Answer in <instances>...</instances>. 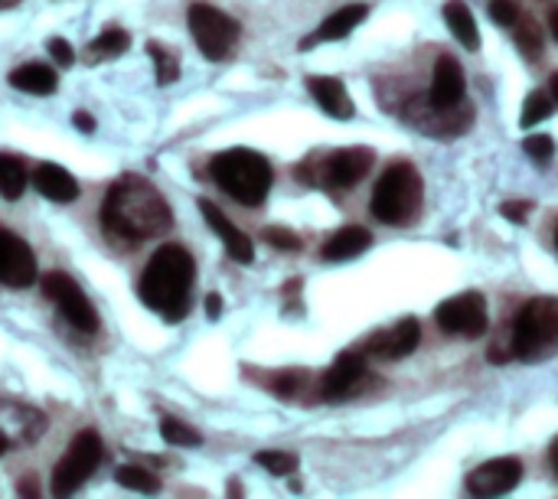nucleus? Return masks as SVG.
Here are the masks:
<instances>
[{
  "label": "nucleus",
  "mask_w": 558,
  "mask_h": 499,
  "mask_svg": "<svg viewBox=\"0 0 558 499\" xmlns=\"http://www.w3.org/2000/svg\"><path fill=\"white\" fill-rule=\"evenodd\" d=\"M513 39H517V46H520V52L526 56V59H539L543 56V29H539V23L533 20V16H520L517 23H513Z\"/></svg>",
  "instance_id": "nucleus-25"
},
{
  "label": "nucleus",
  "mask_w": 558,
  "mask_h": 499,
  "mask_svg": "<svg viewBox=\"0 0 558 499\" xmlns=\"http://www.w3.org/2000/svg\"><path fill=\"white\" fill-rule=\"evenodd\" d=\"M376 163V154L369 147H343L333 150L327 157H320V163L314 167V157L304 160L294 177L311 183V186H327V190H353Z\"/></svg>",
  "instance_id": "nucleus-6"
},
{
  "label": "nucleus",
  "mask_w": 558,
  "mask_h": 499,
  "mask_svg": "<svg viewBox=\"0 0 558 499\" xmlns=\"http://www.w3.org/2000/svg\"><path fill=\"white\" fill-rule=\"evenodd\" d=\"M435 320L448 337L477 340V337L487 333V301H484L481 291H464L458 297L441 301L438 311H435Z\"/></svg>",
  "instance_id": "nucleus-10"
},
{
  "label": "nucleus",
  "mask_w": 558,
  "mask_h": 499,
  "mask_svg": "<svg viewBox=\"0 0 558 499\" xmlns=\"http://www.w3.org/2000/svg\"><path fill=\"white\" fill-rule=\"evenodd\" d=\"M10 85L20 92H29V95H52L59 85V75L46 62H26L10 72Z\"/></svg>",
  "instance_id": "nucleus-22"
},
{
  "label": "nucleus",
  "mask_w": 558,
  "mask_h": 499,
  "mask_svg": "<svg viewBox=\"0 0 558 499\" xmlns=\"http://www.w3.org/2000/svg\"><path fill=\"white\" fill-rule=\"evenodd\" d=\"M101 226L111 239L134 248L137 242L163 235L173 226V212L154 183L137 173H124L105 193Z\"/></svg>",
  "instance_id": "nucleus-1"
},
{
  "label": "nucleus",
  "mask_w": 558,
  "mask_h": 499,
  "mask_svg": "<svg viewBox=\"0 0 558 499\" xmlns=\"http://www.w3.org/2000/svg\"><path fill=\"white\" fill-rule=\"evenodd\" d=\"M418 343H422V327H418V320H415V317H402V320H396L392 327L373 333L363 353H366V356H376V360H386V363H396V360L412 356V353L418 350Z\"/></svg>",
  "instance_id": "nucleus-13"
},
{
  "label": "nucleus",
  "mask_w": 558,
  "mask_h": 499,
  "mask_svg": "<svg viewBox=\"0 0 558 499\" xmlns=\"http://www.w3.org/2000/svg\"><path fill=\"white\" fill-rule=\"evenodd\" d=\"M16 494H20V497H36V494H39V487H36V477H26V484L20 480V484H16Z\"/></svg>",
  "instance_id": "nucleus-39"
},
{
  "label": "nucleus",
  "mask_w": 558,
  "mask_h": 499,
  "mask_svg": "<svg viewBox=\"0 0 558 499\" xmlns=\"http://www.w3.org/2000/svg\"><path fill=\"white\" fill-rule=\"evenodd\" d=\"M369 245H373L369 229H363V226H347V229L333 232V235L324 242V248H320V261H350V258L363 255Z\"/></svg>",
  "instance_id": "nucleus-20"
},
{
  "label": "nucleus",
  "mask_w": 558,
  "mask_h": 499,
  "mask_svg": "<svg viewBox=\"0 0 558 499\" xmlns=\"http://www.w3.org/2000/svg\"><path fill=\"white\" fill-rule=\"evenodd\" d=\"M209 177L222 193H229L242 206H262L271 193L275 170L268 157L248 147H229L209 160Z\"/></svg>",
  "instance_id": "nucleus-3"
},
{
  "label": "nucleus",
  "mask_w": 558,
  "mask_h": 499,
  "mask_svg": "<svg viewBox=\"0 0 558 499\" xmlns=\"http://www.w3.org/2000/svg\"><path fill=\"white\" fill-rule=\"evenodd\" d=\"M36 281V255L33 248L10 229H0V284L3 288H29Z\"/></svg>",
  "instance_id": "nucleus-12"
},
{
  "label": "nucleus",
  "mask_w": 558,
  "mask_h": 499,
  "mask_svg": "<svg viewBox=\"0 0 558 499\" xmlns=\"http://www.w3.org/2000/svg\"><path fill=\"white\" fill-rule=\"evenodd\" d=\"M131 46V36H128V29H121V26H108V29H101L92 42H88V49H85V56H88V62H101V59H118L124 49Z\"/></svg>",
  "instance_id": "nucleus-23"
},
{
  "label": "nucleus",
  "mask_w": 558,
  "mask_h": 499,
  "mask_svg": "<svg viewBox=\"0 0 558 499\" xmlns=\"http://www.w3.org/2000/svg\"><path fill=\"white\" fill-rule=\"evenodd\" d=\"M26 183H29V173H26L23 160L13 154H0V196L13 203L23 196Z\"/></svg>",
  "instance_id": "nucleus-24"
},
{
  "label": "nucleus",
  "mask_w": 558,
  "mask_h": 499,
  "mask_svg": "<svg viewBox=\"0 0 558 499\" xmlns=\"http://www.w3.org/2000/svg\"><path fill=\"white\" fill-rule=\"evenodd\" d=\"M33 186L39 196H46L49 203H75L78 199V183L75 177L59 167V163H39L33 170Z\"/></svg>",
  "instance_id": "nucleus-19"
},
{
  "label": "nucleus",
  "mask_w": 558,
  "mask_h": 499,
  "mask_svg": "<svg viewBox=\"0 0 558 499\" xmlns=\"http://www.w3.org/2000/svg\"><path fill=\"white\" fill-rule=\"evenodd\" d=\"M369 16V7L366 3H350V7H340V10H333L314 33H311V39H304L301 42V49H311L314 42H337V39H343V36H350L363 20Z\"/></svg>",
  "instance_id": "nucleus-18"
},
{
  "label": "nucleus",
  "mask_w": 558,
  "mask_h": 499,
  "mask_svg": "<svg viewBox=\"0 0 558 499\" xmlns=\"http://www.w3.org/2000/svg\"><path fill=\"white\" fill-rule=\"evenodd\" d=\"M520 480H523V464L517 458H497L468 474V494L471 497H504V494L517 490Z\"/></svg>",
  "instance_id": "nucleus-14"
},
{
  "label": "nucleus",
  "mask_w": 558,
  "mask_h": 499,
  "mask_svg": "<svg viewBox=\"0 0 558 499\" xmlns=\"http://www.w3.org/2000/svg\"><path fill=\"white\" fill-rule=\"evenodd\" d=\"M520 16H523V10H520L517 0H490V20H494L497 26L513 29V23H517Z\"/></svg>",
  "instance_id": "nucleus-33"
},
{
  "label": "nucleus",
  "mask_w": 558,
  "mask_h": 499,
  "mask_svg": "<svg viewBox=\"0 0 558 499\" xmlns=\"http://www.w3.org/2000/svg\"><path fill=\"white\" fill-rule=\"evenodd\" d=\"M464 69L454 56H438L435 62V75H432V88H428V105L435 108H458L464 101Z\"/></svg>",
  "instance_id": "nucleus-16"
},
{
  "label": "nucleus",
  "mask_w": 558,
  "mask_h": 499,
  "mask_svg": "<svg viewBox=\"0 0 558 499\" xmlns=\"http://www.w3.org/2000/svg\"><path fill=\"white\" fill-rule=\"evenodd\" d=\"M147 52H150V59L157 65V82L160 85H170V82L180 78V59H177L173 49H167L160 42H147Z\"/></svg>",
  "instance_id": "nucleus-29"
},
{
  "label": "nucleus",
  "mask_w": 558,
  "mask_h": 499,
  "mask_svg": "<svg viewBox=\"0 0 558 499\" xmlns=\"http://www.w3.org/2000/svg\"><path fill=\"white\" fill-rule=\"evenodd\" d=\"M72 124H75L78 131H85V134H92V131H95V121H92V114H88V111H75V114H72Z\"/></svg>",
  "instance_id": "nucleus-37"
},
{
  "label": "nucleus",
  "mask_w": 558,
  "mask_h": 499,
  "mask_svg": "<svg viewBox=\"0 0 558 499\" xmlns=\"http://www.w3.org/2000/svg\"><path fill=\"white\" fill-rule=\"evenodd\" d=\"M369 369H366V353L363 350H343L330 369H324L320 382H317V399L320 402H343L350 395L360 392V386L366 382Z\"/></svg>",
  "instance_id": "nucleus-11"
},
{
  "label": "nucleus",
  "mask_w": 558,
  "mask_h": 499,
  "mask_svg": "<svg viewBox=\"0 0 558 499\" xmlns=\"http://www.w3.org/2000/svg\"><path fill=\"white\" fill-rule=\"evenodd\" d=\"M553 111H556V98H553V92H543V88H536V92H533V95L523 101L520 124H523V127H533V124L546 121Z\"/></svg>",
  "instance_id": "nucleus-27"
},
{
  "label": "nucleus",
  "mask_w": 558,
  "mask_h": 499,
  "mask_svg": "<svg viewBox=\"0 0 558 499\" xmlns=\"http://www.w3.org/2000/svg\"><path fill=\"white\" fill-rule=\"evenodd\" d=\"M199 212H203L206 226L222 239L226 255H229L232 261H239V265H252V258H255V245H252V239H248L239 226H232V222H229V216H226L216 203L199 199Z\"/></svg>",
  "instance_id": "nucleus-15"
},
{
  "label": "nucleus",
  "mask_w": 558,
  "mask_h": 499,
  "mask_svg": "<svg viewBox=\"0 0 558 499\" xmlns=\"http://www.w3.org/2000/svg\"><path fill=\"white\" fill-rule=\"evenodd\" d=\"M510 350L523 363H543L558 353V297H533L513 320Z\"/></svg>",
  "instance_id": "nucleus-5"
},
{
  "label": "nucleus",
  "mask_w": 558,
  "mask_h": 499,
  "mask_svg": "<svg viewBox=\"0 0 558 499\" xmlns=\"http://www.w3.org/2000/svg\"><path fill=\"white\" fill-rule=\"evenodd\" d=\"M549 29H553V36L558 39V7L553 10V16H549Z\"/></svg>",
  "instance_id": "nucleus-41"
},
{
  "label": "nucleus",
  "mask_w": 558,
  "mask_h": 499,
  "mask_svg": "<svg viewBox=\"0 0 558 499\" xmlns=\"http://www.w3.org/2000/svg\"><path fill=\"white\" fill-rule=\"evenodd\" d=\"M311 386V373L307 369H284V373H275V379L268 382V389L281 399H301Z\"/></svg>",
  "instance_id": "nucleus-26"
},
{
  "label": "nucleus",
  "mask_w": 558,
  "mask_h": 499,
  "mask_svg": "<svg viewBox=\"0 0 558 499\" xmlns=\"http://www.w3.org/2000/svg\"><path fill=\"white\" fill-rule=\"evenodd\" d=\"M190 33L196 39V49L209 59V62H222L232 56L235 42H239V20H232L229 13H222L213 3H193L186 13Z\"/></svg>",
  "instance_id": "nucleus-8"
},
{
  "label": "nucleus",
  "mask_w": 558,
  "mask_h": 499,
  "mask_svg": "<svg viewBox=\"0 0 558 499\" xmlns=\"http://www.w3.org/2000/svg\"><path fill=\"white\" fill-rule=\"evenodd\" d=\"M206 314H209V320H216V317L222 314V301H219V294H209V297H206Z\"/></svg>",
  "instance_id": "nucleus-38"
},
{
  "label": "nucleus",
  "mask_w": 558,
  "mask_h": 499,
  "mask_svg": "<svg viewBox=\"0 0 558 499\" xmlns=\"http://www.w3.org/2000/svg\"><path fill=\"white\" fill-rule=\"evenodd\" d=\"M160 438H163L167 445H173V448H199V445H203L199 431L190 428V425L180 422V418H160Z\"/></svg>",
  "instance_id": "nucleus-28"
},
{
  "label": "nucleus",
  "mask_w": 558,
  "mask_h": 499,
  "mask_svg": "<svg viewBox=\"0 0 558 499\" xmlns=\"http://www.w3.org/2000/svg\"><path fill=\"white\" fill-rule=\"evenodd\" d=\"M20 0H0V10H7V7H16Z\"/></svg>",
  "instance_id": "nucleus-44"
},
{
  "label": "nucleus",
  "mask_w": 558,
  "mask_h": 499,
  "mask_svg": "<svg viewBox=\"0 0 558 499\" xmlns=\"http://www.w3.org/2000/svg\"><path fill=\"white\" fill-rule=\"evenodd\" d=\"M39 284H43L46 301L56 304V311L62 314V320L69 327H75L78 333H95L98 330V314H95L92 301L85 297V291L65 271H46Z\"/></svg>",
  "instance_id": "nucleus-9"
},
{
  "label": "nucleus",
  "mask_w": 558,
  "mask_h": 499,
  "mask_svg": "<svg viewBox=\"0 0 558 499\" xmlns=\"http://www.w3.org/2000/svg\"><path fill=\"white\" fill-rule=\"evenodd\" d=\"M422 203H425L422 173L409 160H392L373 186L369 212L383 226H412L422 212Z\"/></svg>",
  "instance_id": "nucleus-4"
},
{
  "label": "nucleus",
  "mask_w": 558,
  "mask_h": 499,
  "mask_svg": "<svg viewBox=\"0 0 558 499\" xmlns=\"http://www.w3.org/2000/svg\"><path fill=\"white\" fill-rule=\"evenodd\" d=\"M114 480H118L121 487H128V490H137V494H157V490H160L157 477H154L150 471H144V467H121V471L114 474Z\"/></svg>",
  "instance_id": "nucleus-30"
},
{
  "label": "nucleus",
  "mask_w": 558,
  "mask_h": 499,
  "mask_svg": "<svg viewBox=\"0 0 558 499\" xmlns=\"http://www.w3.org/2000/svg\"><path fill=\"white\" fill-rule=\"evenodd\" d=\"M523 147H526V154H530L533 160H539V163L553 160V154H556V141H553L549 134H533V137L523 141Z\"/></svg>",
  "instance_id": "nucleus-34"
},
{
  "label": "nucleus",
  "mask_w": 558,
  "mask_h": 499,
  "mask_svg": "<svg viewBox=\"0 0 558 499\" xmlns=\"http://www.w3.org/2000/svg\"><path fill=\"white\" fill-rule=\"evenodd\" d=\"M549 92H553V98H556V101H558V72H556V75H553V78H549Z\"/></svg>",
  "instance_id": "nucleus-43"
},
{
  "label": "nucleus",
  "mask_w": 558,
  "mask_h": 499,
  "mask_svg": "<svg viewBox=\"0 0 558 499\" xmlns=\"http://www.w3.org/2000/svg\"><path fill=\"white\" fill-rule=\"evenodd\" d=\"M255 464L265 467L275 477H288V474L298 471V458L288 454V451H262V454H255Z\"/></svg>",
  "instance_id": "nucleus-31"
},
{
  "label": "nucleus",
  "mask_w": 558,
  "mask_h": 499,
  "mask_svg": "<svg viewBox=\"0 0 558 499\" xmlns=\"http://www.w3.org/2000/svg\"><path fill=\"white\" fill-rule=\"evenodd\" d=\"M304 85L311 88L314 101H317L330 118L350 121V118L356 114V105H353V98H350V92H347V85H343L340 78H333V75H307Z\"/></svg>",
  "instance_id": "nucleus-17"
},
{
  "label": "nucleus",
  "mask_w": 558,
  "mask_h": 499,
  "mask_svg": "<svg viewBox=\"0 0 558 499\" xmlns=\"http://www.w3.org/2000/svg\"><path fill=\"white\" fill-rule=\"evenodd\" d=\"M262 239H265L271 248H278V252H301V248H304V245H301V235L291 232V229H281V226H268V229L262 232Z\"/></svg>",
  "instance_id": "nucleus-32"
},
{
  "label": "nucleus",
  "mask_w": 558,
  "mask_h": 499,
  "mask_svg": "<svg viewBox=\"0 0 558 499\" xmlns=\"http://www.w3.org/2000/svg\"><path fill=\"white\" fill-rule=\"evenodd\" d=\"M556 252H558V229H556Z\"/></svg>",
  "instance_id": "nucleus-45"
},
{
  "label": "nucleus",
  "mask_w": 558,
  "mask_h": 499,
  "mask_svg": "<svg viewBox=\"0 0 558 499\" xmlns=\"http://www.w3.org/2000/svg\"><path fill=\"white\" fill-rule=\"evenodd\" d=\"M549 464H553V474L558 477V438L553 441V448H549Z\"/></svg>",
  "instance_id": "nucleus-40"
},
{
  "label": "nucleus",
  "mask_w": 558,
  "mask_h": 499,
  "mask_svg": "<svg viewBox=\"0 0 558 499\" xmlns=\"http://www.w3.org/2000/svg\"><path fill=\"white\" fill-rule=\"evenodd\" d=\"M196 284V261L183 245H160L144 265L137 294L147 311L163 317L167 324H180L190 314Z\"/></svg>",
  "instance_id": "nucleus-2"
},
{
  "label": "nucleus",
  "mask_w": 558,
  "mask_h": 499,
  "mask_svg": "<svg viewBox=\"0 0 558 499\" xmlns=\"http://www.w3.org/2000/svg\"><path fill=\"white\" fill-rule=\"evenodd\" d=\"M445 23H448V29L458 36V42L464 49H471V52L481 49V29H477V20H474L471 7L464 0H448L445 3Z\"/></svg>",
  "instance_id": "nucleus-21"
},
{
  "label": "nucleus",
  "mask_w": 558,
  "mask_h": 499,
  "mask_svg": "<svg viewBox=\"0 0 558 499\" xmlns=\"http://www.w3.org/2000/svg\"><path fill=\"white\" fill-rule=\"evenodd\" d=\"M46 46H49V52H52V59H56L59 65H72V62H75V49H72L62 36H52Z\"/></svg>",
  "instance_id": "nucleus-35"
},
{
  "label": "nucleus",
  "mask_w": 558,
  "mask_h": 499,
  "mask_svg": "<svg viewBox=\"0 0 558 499\" xmlns=\"http://www.w3.org/2000/svg\"><path fill=\"white\" fill-rule=\"evenodd\" d=\"M7 451H10V438H7V435L0 431V458H3Z\"/></svg>",
  "instance_id": "nucleus-42"
},
{
  "label": "nucleus",
  "mask_w": 558,
  "mask_h": 499,
  "mask_svg": "<svg viewBox=\"0 0 558 499\" xmlns=\"http://www.w3.org/2000/svg\"><path fill=\"white\" fill-rule=\"evenodd\" d=\"M101 461H105L101 435L92 431V428L78 431V435L69 441L62 461H59L56 471H52V484H49L52 494H56V497H72V494H75L78 487H85V480L101 467Z\"/></svg>",
  "instance_id": "nucleus-7"
},
{
  "label": "nucleus",
  "mask_w": 558,
  "mask_h": 499,
  "mask_svg": "<svg viewBox=\"0 0 558 499\" xmlns=\"http://www.w3.org/2000/svg\"><path fill=\"white\" fill-rule=\"evenodd\" d=\"M500 212H504L507 219H513L517 226H523V222H526V216L533 212V203H530V199H523V203H504V206H500Z\"/></svg>",
  "instance_id": "nucleus-36"
}]
</instances>
